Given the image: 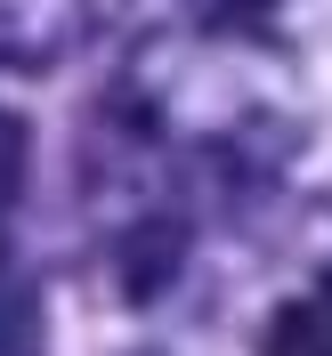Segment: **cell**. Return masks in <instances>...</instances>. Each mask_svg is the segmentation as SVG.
<instances>
[{
    "label": "cell",
    "mask_w": 332,
    "mask_h": 356,
    "mask_svg": "<svg viewBox=\"0 0 332 356\" xmlns=\"http://www.w3.org/2000/svg\"><path fill=\"white\" fill-rule=\"evenodd\" d=\"M17 178H24V130L0 113V243H8ZM0 356H33V308H24V291H17V284H8V259H0Z\"/></svg>",
    "instance_id": "1"
},
{
    "label": "cell",
    "mask_w": 332,
    "mask_h": 356,
    "mask_svg": "<svg viewBox=\"0 0 332 356\" xmlns=\"http://www.w3.org/2000/svg\"><path fill=\"white\" fill-rule=\"evenodd\" d=\"M267 356H332V284L300 291V300L276 316V332H267Z\"/></svg>",
    "instance_id": "2"
}]
</instances>
